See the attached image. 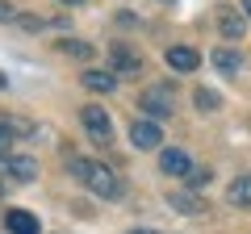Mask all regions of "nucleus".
<instances>
[{"mask_svg":"<svg viewBox=\"0 0 251 234\" xmlns=\"http://www.w3.org/2000/svg\"><path fill=\"white\" fill-rule=\"evenodd\" d=\"M84 184H88L97 197H105V201H117V197L126 192L122 176H117L109 163H88V171H84Z\"/></svg>","mask_w":251,"mask_h":234,"instance_id":"obj_1","label":"nucleus"},{"mask_svg":"<svg viewBox=\"0 0 251 234\" xmlns=\"http://www.w3.org/2000/svg\"><path fill=\"white\" fill-rule=\"evenodd\" d=\"M80 121H84V130H88V138L97 146H109L113 142V121H109V113L100 105H84L80 109Z\"/></svg>","mask_w":251,"mask_h":234,"instance_id":"obj_2","label":"nucleus"},{"mask_svg":"<svg viewBox=\"0 0 251 234\" xmlns=\"http://www.w3.org/2000/svg\"><path fill=\"white\" fill-rule=\"evenodd\" d=\"M138 105H143V113L151 117V121H159V117H172V88L168 84H155V88H147L143 96H138Z\"/></svg>","mask_w":251,"mask_h":234,"instance_id":"obj_3","label":"nucleus"},{"mask_svg":"<svg viewBox=\"0 0 251 234\" xmlns=\"http://www.w3.org/2000/svg\"><path fill=\"white\" fill-rule=\"evenodd\" d=\"M130 146H134V151H159V146H163V130H159V121H151V117H138L134 126H130Z\"/></svg>","mask_w":251,"mask_h":234,"instance_id":"obj_4","label":"nucleus"},{"mask_svg":"<svg viewBox=\"0 0 251 234\" xmlns=\"http://www.w3.org/2000/svg\"><path fill=\"white\" fill-rule=\"evenodd\" d=\"M0 171H4V176H13V180H21V184H29V180L38 176V163H34V155L4 151V155H0Z\"/></svg>","mask_w":251,"mask_h":234,"instance_id":"obj_5","label":"nucleus"},{"mask_svg":"<svg viewBox=\"0 0 251 234\" xmlns=\"http://www.w3.org/2000/svg\"><path fill=\"white\" fill-rule=\"evenodd\" d=\"M109 63H113V75H138V71H143V59H138L126 42L109 46Z\"/></svg>","mask_w":251,"mask_h":234,"instance_id":"obj_6","label":"nucleus"},{"mask_svg":"<svg viewBox=\"0 0 251 234\" xmlns=\"http://www.w3.org/2000/svg\"><path fill=\"white\" fill-rule=\"evenodd\" d=\"M163 59H168L172 71H197V67H201V54L193 50V46H168Z\"/></svg>","mask_w":251,"mask_h":234,"instance_id":"obj_7","label":"nucleus"},{"mask_svg":"<svg viewBox=\"0 0 251 234\" xmlns=\"http://www.w3.org/2000/svg\"><path fill=\"white\" fill-rule=\"evenodd\" d=\"M218 29H222L226 42H239V38L247 34V17L234 13V9H222V13H218Z\"/></svg>","mask_w":251,"mask_h":234,"instance_id":"obj_8","label":"nucleus"},{"mask_svg":"<svg viewBox=\"0 0 251 234\" xmlns=\"http://www.w3.org/2000/svg\"><path fill=\"white\" fill-rule=\"evenodd\" d=\"M159 167H163V176H188V171H193V159H188V151L168 146V151L159 155Z\"/></svg>","mask_w":251,"mask_h":234,"instance_id":"obj_9","label":"nucleus"},{"mask_svg":"<svg viewBox=\"0 0 251 234\" xmlns=\"http://www.w3.org/2000/svg\"><path fill=\"white\" fill-rule=\"evenodd\" d=\"M4 226H9L13 234H42V226H38V217L29 213V209H9V213H4Z\"/></svg>","mask_w":251,"mask_h":234,"instance_id":"obj_10","label":"nucleus"},{"mask_svg":"<svg viewBox=\"0 0 251 234\" xmlns=\"http://www.w3.org/2000/svg\"><path fill=\"white\" fill-rule=\"evenodd\" d=\"M80 84H84L88 92H100V96H105V92L117 88V75H113V71H97V67H88V71L80 75Z\"/></svg>","mask_w":251,"mask_h":234,"instance_id":"obj_11","label":"nucleus"},{"mask_svg":"<svg viewBox=\"0 0 251 234\" xmlns=\"http://www.w3.org/2000/svg\"><path fill=\"white\" fill-rule=\"evenodd\" d=\"M59 54H67V59H80V63H88L92 54H97V46L92 42H84V38H63L59 46H54Z\"/></svg>","mask_w":251,"mask_h":234,"instance_id":"obj_12","label":"nucleus"},{"mask_svg":"<svg viewBox=\"0 0 251 234\" xmlns=\"http://www.w3.org/2000/svg\"><path fill=\"white\" fill-rule=\"evenodd\" d=\"M214 67L222 75H239V67H243V54L234 50V46H222V50H214Z\"/></svg>","mask_w":251,"mask_h":234,"instance_id":"obj_13","label":"nucleus"},{"mask_svg":"<svg viewBox=\"0 0 251 234\" xmlns=\"http://www.w3.org/2000/svg\"><path fill=\"white\" fill-rule=\"evenodd\" d=\"M226 197H230V205L251 209V176H234V184L226 188Z\"/></svg>","mask_w":251,"mask_h":234,"instance_id":"obj_14","label":"nucleus"},{"mask_svg":"<svg viewBox=\"0 0 251 234\" xmlns=\"http://www.w3.org/2000/svg\"><path fill=\"white\" fill-rule=\"evenodd\" d=\"M193 105H197V113H214V109H222V96H218L214 88H197Z\"/></svg>","mask_w":251,"mask_h":234,"instance_id":"obj_15","label":"nucleus"},{"mask_svg":"<svg viewBox=\"0 0 251 234\" xmlns=\"http://www.w3.org/2000/svg\"><path fill=\"white\" fill-rule=\"evenodd\" d=\"M13 21H17V25L25 29V34H42V29H50V21H46V17H38V13H17Z\"/></svg>","mask_w":251,"mask_h":234,"instance_id":"obj_16","label":"nucleus"},{"mask_svg":"<svg viewBox=\"0 0 251 234\" xmlns=\"http://www.w3.org/2000/svg\"><path fill=\"white\" fill-rule=\"evenodd\" d=\"M4 121H9V130L17 138H34V121H25V117H4Z\"/></svg>","mask_w":251,"mask_h":234,"instance_id":"obj_17","label":"nucleus"},{"mask_svg":"<svg viewBox=\"0 0 251 234\" xmlns=\"http://www.w3.org/2000/svg\"><path fill=\"white\" fill-rule=\"evenodd\" d=\"M172 205L184 213H205V201H193V197H172Z\"/></svg>","mask_w":251,"mask_h":234,"instance_id":"obj_18","label":"nucleus"},{"mask_svg":"<svg viewBox=\"0 0 251 234\" xmlns=\"http://www.w3.org/2000/svg\"><path fill=\"white\" fill-rule=\"evenodd\" d=\"M13 142H17V134H13V130H9V121L0 117V155H4V151H13Z\"/></svg>","mask_w":251,"mask_h":234,"instance_id":"obj_19","label":"nucleus"},{"mask_svg":"<svg viewBox=\"0 0 251 234\" xmlns=\"http://www.w3.org/2000/svg\"><path fill=\"white\" fill-rule=\"evenodd\" d=\"M67 171H72L75 180H84V171H88V159H80V155H72V159H67Z\"/></svg>","mask_w":251,"mask_h":234,"instance_id":"obj_20","label":"nucleus"},{"mask_svg":"<svg viewBox=\"0 0 251 234\" xmlns=\"http://www.w3.org/2000/svg\"><path fill=\"white\" fill-rule=\"evenodd\" d=\"M184 180H188V188H197V192H201V188H205V180H209V171H205V167H201V171H188Z\"/></svg>","mask_w":251,"mask_h":234,"instance_id":"obj_21","label":"nucleus"},{"mask_svg":"<svg viewBox=\"0 0 251 234\" xmlns=\"http://www.w3.org/2000/svg\"><path fill=\"white\" fill-rule=\"evenodd\" d=\"M17 17V9H13V4H4V0H0V25H4V21H13Z\"/></svg>","mask_w":251,"mask_h":234,"instance_id":"obj_22","label":"nucleus"},{"mask_svg":"<svg viewBox=\"0 0 251 234\" xmlns=\"http://www.w3.org/2000/svg\"><path fill=\"white\" fill-rule=\"evenodd\" d=\"M59 4H67V9H75V4H88V0H59Z\"/></svg>","mask_w":251,"mask_h":234,"instance_id":"obj_23","label":"nucleus"},{"mask_svg":"<svg viewBox=\"0 0 251 234\" xmlns=\"http://www.w3.org/2000/svg\"><path fill=\"white\" fill-rule=\"evenodd\" d=\"M243 17H247V21H251V0H243Z\"/></svg>","mask_w":251,"mask_h":234,"instance_id":"obj_24","label":"nucleus"},{"mask_svg":"<svg viewBox=\"0 0 251 234\" xmlns=\"http://www.w3.org/2000/svg\"><path fill=\"white\" fill-rule=\"evenodd\" d=\"M130 234H151V230H130Z\"/></svg>","mask_w":251,"mask_h":234,"instance_id":"obj_25","label":"nucleus"},{"mask_svg":"<svg viewBox=\"0 0 251 234\" xmlns=\"http://www.w3.org/2000/svg\"><path fill=\"white\" fill-rule=\"evenodd\" d=\"M0 197H4V184H0Z\"/></svg>","mask_w":251,"mask_h":234,"instance_id":"obj_26","label":"nucleus"},{"mask_svg":"<svg viewBox=\"0 0 251 234\" xmlns=\"http://www.w3.org/2000/svg\"><path fill=\"white\" fill-rule=\"evenodd\" d=\"M168 4H172V0H168Z\"/></svg>","mask_w":251,"mask_h":234,"instance_id":"obj_27","label":"nucleus"}]
</instances>
